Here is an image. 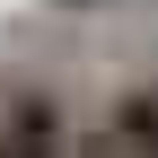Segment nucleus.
<instances>
[{
  "mask_svg": "<svg viewBox=\"0 0 158 158\" xmlns=\"http://www.w3.org/2000/svg\"><path fill=\"white\" fill-rule=\"evenodd\" d=\"M0 158H70V106L44 79L0 88Z\"/></svg>",
  "mask_w": 158,
  "mask_h": 158,
  "instance_id": "obj_1",
  "label": "nucleus"
},
{
  "mask_svg": "<svg viewBox=\"0 0 158 158\" xmlns=\"http://www.w3.org/2000/svg\"><path fill=\"white\" fill-rule=\"evenodd\" d=\"M106 123H114V141H123V158H158V79L149 88H123L106 106Z\"/></svg>",
  "mask_w": 158,
  "mask_h": 158,
  "instance_id": "obj_2",
  "label": "nucleus"
},
{
  "mask_svg": "<svg viewBox=\"0 0 158 158\" xmlns=\"http://www.w3.org/2000/svg\"><path fill=\"white\" fill-rule=\"evenodd\" d=\"M53 9H97V0H53Z\"/></svg>",
  "mask_w": 158,
  "mask_h": 158,
  "instance_id": "obj_3",
  "label": "nucleus"
}]
</instances>
